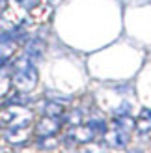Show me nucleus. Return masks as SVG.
<instances>
[{
  "label": "nucleus",
  "instance_id": "2",
  "mask_svg": "<svg viewBox=\"0 0 151 153\" xmlns=\"http://www.w3.org/2000/svg\"><path fill=\"white\" fill-rule=\"evenodd\" d=\"M60 127H62V120L60 118H54V116H43L36 125V133L39 138H50L54 136Z\"/></svg>",
  "mask_w": 151,
  "mask_h": 153
},
{
  "label": "nucleus",
  "instance_id": "3",
  "mask_svg": "<svg viewBox=\"0 0 151 153\" xmlns=\"http://www.w3.org/2000/svg\"><path fill=\"white\" fill-rule=\"evenodd\" d=\"M6 140L13 144V146H19V144H24L28 138V133H26V127H10L6 131Z\"/></svg>",
  "mask_w": 151,
  "mask_h": 153
},
{
  "label": "nucleus",
  "instance_id": "1",
  "mask_svg": "<svg viewBox=\"0 0 151 153\" xmlns=\"http://www.w3.org/2000/svg\"><path fill=\"white\" fill-rule=\"evenodd\" d=\"M11 82L21 94H28L32 91L37 84V69L34 62L28 56L22 54L13 65V75H11Z\"/></svg>",
  "mask_w": 151,
  "mask_h": 153
},
{
  "label": "nucleus",
  "instance_id": "6",
  "mask_svg": "<svg viewBox=\"0 0 151 153\" xmlns=\"http://www.w3.org/2000/svg\"><path fill=\"white\" fill-rule=\"evenodd\" d=\"M142 120H147V121H151V110H147V108H144V110H142Z\"/></svg>",
  "mask_w": 151,
  "mask_h": 153
},
{
  "label": "nucleus",
  "instance_id": "5",
  "mask_svg": "<svg viewBox=\"0 0 151 153\" xmlns=\"http://www.w3.org/2000/svg\"><path fill=\"white\" fill-rule=\"evenodd\" d=\"M129 112H131V105H129V103H123L119 108L114 110V116H116V118H118V116H129Z\"/></svg>",
  "mask_w": 151,
  "mask_h": 153
},
{
  "label": "nucleus",
  "instance_id": "4",
  "mask_svg": "<svg viewBox=\"0 0 151 153\" xmlns=\"http://www.w3.org/2000/svg\"><path fill=\"white\" fill-rule=\"evenodd\" d=\"M43 114H45V116H54V118H60V116L64 114V106H62V103L49 101L47 105L43 106Z\"/></svg>",
  "mask_w": 151,
  "mask_h": 153
},
{
  "label": "nucleus",
  "instance_id": "7",
  "mask_svg": "<svg viewBox=\"0 0 151 153\" xmlns=\"http://www.w3.org/2000/svg\"><path fill=\"white\" fill-rule=\"evenodd\" d=\"M17 2H19L21 6H28L30 2H32V0H17Z\"/></svg>",
  "mask_w": 151,
  "mask_h": 153
}]
</instances>
